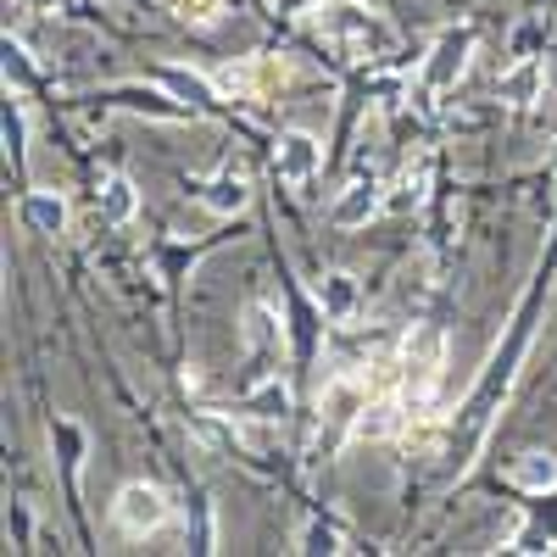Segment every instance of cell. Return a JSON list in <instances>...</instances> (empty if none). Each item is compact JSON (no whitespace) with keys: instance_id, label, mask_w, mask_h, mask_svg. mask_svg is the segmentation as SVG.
I'll list each match as a JSON object with an SVG mask.
<instances>
[{"instance_id":"6da1fadb","label":"cell","mask_w":557,"mask_h":557,"mask_svg":"<svg viewBox=\"0 0 557 557\" xmlns=\"http://www.w3.org/2000/svg\"><path fill=\"white\" fill-rule=\"evenodd\" d=\"M441 362H446V335L435 323H412V335L401 341V357H396V385L407 401H424L441 380Z\"/></svg>"},{"instance_id":"7a4b0ae2","label":"cell","mask_w":557,"mask_h":557,"mask_svg":"<svg viewBox=\"0 0 557 557\" xmlns=\"http://www.w3.org/2000/svg\"><path fill=\"white\" fill-rule=\"evenodd\" d=\"M168 519H173V502H168L162 485H146V480L117 485V496H112V524H117L123 535L146 541V535L168 530Z\"/></svg>"},{"instance_id":"3957f363","label":"cell","mask_w":557,"mask_h":557,"mask_svg":"<svg viewBox=\"0 0 557 557\" xmlns=\"http://www.w3.org/2000/svg\"><path fill=\"white\" fill-rule=\"evenodd\" d=\"M278 84H285V67H278L273 57H246V62H228V67L212 73V89L223 101H262Z\"/></svg>"},{"instance_id":"277c9868","label":"cell","mask_w":557,"mask_h":557,"mask_svg":"<svg viewBox=\"0 0 557 557\" xmlns=\"http://www.w3.org/2000/svg\"><path fill=\"white\" fill-rule=\"evenodd\" d=\"M412 401L401 396V391H380V396H368L362 401V412L351 418V441H396L401 430H407V412Z\"/></svg>"},{"instance_id":"5b68a950","label":"cell","mask_w":557,"mask_h":557,"mask_svg":"<svg viewBox=\"0 0 557 557\" xmlns=\"http://www.w3.org/2000/svg\"><path fill=\"white\" fill-rule=\"evenodd\" d=\"M273 168H278L285 184H312L318 168H323V139L312 128H285L278 146H273Z\"/></svg>"},{"instance_id":"8992f818","label":"cell","mask_w":557,"mask_h":557,"mask_svg":"<svg viewBox=\"0 0 557 557\" xmlns=\"http://www.w3.org/2000/svg\"><path fill=\"white\" fill-rule=\"evenodd\" d=\"M474 57V28H446L435 45H430V62H424V84L430 89H451L462 78V67H469Z\"/></svg>"},{"instance_id":"52a82bcc","label":"cell","mask_w":557,"mask_h":557,"mask_svg":"<svg viewBox=\"0 0 557 557\" xmlns=\"http://www.w3.org/2000/svg\"><path fill=\"white\" fill-rule=\"evenodd\" d=\"M312 301H318V312L330 318V323H351V318L362 312V285H357V273H346V268L318 273Z\"/></svg>"},{"instance_id":"ba28073f","label":"cell","mask_w":557,"mask_h":557,"mask_svg":"<svg viewBox=\"0 0 557 557\" xmlns=\"http://www.w3.org/2000/svg\"><path fill=\"white\" fill-rule=\"evenodd\" d=\"M246 346L262 357V362H285V323H278V312L268 301H251L246 307V323H240Z\"/></svg>"},{"instance_id":"9c48e42d","label":"cell","mask_w":557,"mask_h":557,"mask_svg":"<svg viewBox=\"0 0 557 557\" xmlns=\"http://www.w3.org/2000/svg\"><path fill=\"white\" fill-rule=\"evenodd\" d=\"M374 212H380V184H374V173H368V178H351L346 190L335 196L330 223H335V228H362Z\"/></svg>"},{"instance_id":"30bf717a","label":"cell","mask_w":557,"mask_h":557,"mask_svg":"<svg viewBox=\"0 0 557 557\" xmlns=\"http://www.w3.org/2000/svg\"><path fill=\"white\" fill-rule=\"evenodd\" d=\"M201 207L212 212V218H235V212H246V201H251V184H246V173H235V168H223V173H212L207 184H201Z\"/></svg>"},{"instance_id":"8fae6325","label":"cell","mask_w":557,"mask_h":557,"mask_svg":"<svg viewBox=\"0 0 557 557\" xmlns=\"http://www.w3.org/2000/svg\"><path fill=\"white\" fill-rule=\"evenodd\" d=\"M541 84H546V62L541 57H519L513 67L496 78V96L507 107H530V101H541Z\"/></svg>"},{"instance_id":"7c38bea8","label":"cell","mask_w":557,"mask_h":557,"mask_svg":"<svg viewBox=\"0 0 557 557\" xmlns=\"http://www.w3.org/2000/svg\"><path fill=\"white\" fill-rule=\"evenodd\" d=\"M23 223L34 235H67V201L57 190H28L23 196Z\"/></svg>"},{"instance_id":"4fadbf2b","label":"cell","mask_w":557,"mask_h":557,"mask_svg":"<svg viewBox=\"0 0 557 557\" xmlns=\"http://www.w3.org/2000/svg\"><path fill=\"white\" fill-rule=\"evenodd\" d=\"M513 485L524 496H552L557 491V457L552 451H519L513 457Z\"/></svg>"},{"instance_id":"5bb4252c","label":"cell","mask_w":557,"mask_h":557,"mask_svg":"<svg viewBox=\"0 0 557 557\" xmlns=\"http://www.w3.org/2000/svg\"><path fill=\"white\" fill-rule=\"evenodd\" d=\"M362 401H368V385H362V380H351V374H341V380L323 385L318 412H330V418H341V424H351V418L362 412Z\"/></svg>"},{"instance_id":"9a60e30c","label":"cell","mask_w":557,"mask_h":557,"mask_svg":"<svg viewBox=\"0 0 557 557\" xmlns=\"http://www.w3.org/2000/svg\"><path fill=\"white\" fill-rule=\"evenodd\" d=\"M96 201H101V218H107V223H128V218L139 212V190H134L123 173H107V178H101Z\"/></svg>"},{"instance_id":"2e32d148","label":"cell","mask_w":557,"mask_h":557,"mask_svg":"<svg viewBox=\"0 0 557 557\" xmlns=\"http://www.w3.org/2000/svg\"><path fill=\"white\" fill-rule=\"evenodd\" d=\"M246 412L262 418V424H278V418L290 412V391H285V380H262V385L246 396Z\"/></svg>"},{"instance_id":"e0dca14e","label":"cell","mask_w":557,"mask_h":557,"mask_svg":"<svg viewBox=\"0 0 557 557\" xmlns=\"http://www.w3.org/2000/svg\"><path fill=\"white\" fill-rule=\"evenodd\" d=\"M228 0H168V12H178L184 23H218Z\"/></svg>"},{"instance_id":"ac0fdd59","label":"cell","mask_w":557,"mask_h":557,"mask_svg":"<svg viewBox=\"0 0 557 557\" xmlns=\"http://www.w3.org/2000/svg\"><path fill=\"white\" fill-rule=\"evenodd\" d=\"M301 552H346V546H341V530H335V524H318V519H312L307 535H301Z\"/></svg>"},{"instance_id":"d6986e66","label":"cell","mask_w":557,"mask_h":557,"mask_svg":"<svg viewBox=\"0 0 557 557\" xmlns=\"http://www.w3.org/2000/svg\"><path fill=\"white\" fill-rule=\"evenodd\" d=\"M162 78L178 89V96H207V78H196V73H178V67H162Z\"/></svg>"},{"instance_id":"ffe728a7","label":"cell","mask_w":557,"mask_h":557,"mask_svg":"<svg viewBox=\"0 0 557 557\" xmlns=\"http://www.w3.org/2000/svg\"><path fill=\"white\" fill-rule=\"evenodd\" d=\"M552 162H557V157H552Z\"/></svg>"}]
</instances>
